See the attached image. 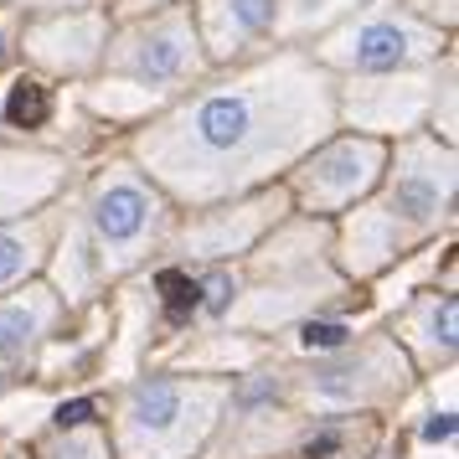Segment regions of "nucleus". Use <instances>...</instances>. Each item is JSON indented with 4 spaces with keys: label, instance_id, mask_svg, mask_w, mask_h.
Wrapping results in <instances>:
<instances>
[{
    "label": "nucleus",
    "instance_id": "1",
    "mask_svg": "<svg viewBox=\"0 0 459 459\" xmlns=\"http://www.w3.org/2000/svg\"><path fill=\"white\" fill-rule=\"evenodd\" d=\"M325 134H335V78L305 47H269L176 93L134 125L125 155L186 212L284 181Z\"/></svg>",
    "mask_w": 459,
    "mask_h": 459
},
{
    "label": "nucleus",
    "instance_id": "2",
    "mask_svg": "<svg viewBox=\"0 0 459 459\" xmlns=\"http://www.w3.org/2000/svg\"><path fill=\"white\" fill-rule=\"evenodd\" d=\"M341 290L346 279L331 264V222L284 217L258 248L243 253V284L228 315L238 325H279L331 305Z\"/></svg>",
    "mask_w": 459,
    "mask_h": 459
},
{
    "label": "nucleus",
    "instance_id": "3",
    "mask_svg": "<svg viewBox=\"0 0 459 459\" xmlns=\"http://www.w3.org/2000/svg\"><path fill=\"white\" fill-rule=\"evenodd\" d=\"M73 202H78L88 248H93V264L104 279H119V273L150 264L155 253H166L170 228L181 217V207L129 155H108L73 191Z\"/></svg>",
    "mask_w": 459,
    "mask_h": 459
},
{
    "label": "nucleus",
    "instance_id": "4",
    "mask_svg": "<svg viewBox=\"0 0 459 459\" xmlns=\"http://www.w3.org/2000/svg\"><path fill=\"white\" fill-rule=\"evenodd\" d=\"M315 67L331 78H367V73H403V67H429L449 52V31L429 26L397 0H367L346 22L305 42Z\"/></svg>",
    "mask_w": 459,
    "mask_h": 459
},
{
    "label": "nucleus",
    "instance_id": "5",
    "mask_svg": "<svg viewBox=\"0 0 459 459\" xmlns=\"http://www.w3.org/2000/svg\"><path fill=\"white\" fill-rule=\"evenodd\" d=\"M99 73L145 83L155 93H166V99L186 93L191 83H202L212 73V63L202 52L196 22H191V0H170V5H155V11L114 22Z\"/></svg>",
    "mask_w": 459,
    "mask_h": 459
},
{
    "label": "nucleus",
    "instance_id": "6",
    "mask_svg": "<svg viewBox=\"0 0 459 459\" xmlns=\"http://www.w3.org/2000/svg\"><path fill=\"white\" fill-rule=\"evenodd\" d=\"M455 191H459V160L455 145H438L434 134H403L387 145V166L377 181V202L387 207L408 243L423 248L438 232L455 228Z\"/></svg>",
    "mask_w": 459,
    "mask_h": 459
},
{
    "label": "nucleus",
    "instance_id": "7",
    "mask_svg": "<svg viewBox=\"0 0 459 459\" xmlns=\"http://www.w3.org/2000/svg\"><path fill=\"white\" fill-rule=\"evenodd\" d=\"M217 408H222L217 382H181V377L134 382L119 408V449L125 459H181L212 429Z\"/></svg>",
    "mask_w": 459,
    "mask_h": 459
},
{
    "label": "nucleus",
    "instance_id": "8",
    "mask_svg": "<svg viewBox=\"0 0 459 459\" xmlns=\"http://www.w3.org/2000/svg\"><path fill=\"white\" fill-rule=\"evenodd\" d=\"M387 166V140H367V134H325L315 150H305L290 170H284V196L299 217H320L335 222L341 212H351L356 202H367L382 181Z\"/></svg>",
    "mask_w": 459,
    "mask_h": 459
},
{
    "label": "nucleus",
    "instance_id": "9",
    "mask_svg": "<svg viewBox=\"0 0 459 459\" xmlns=\"http://www.w3.org/2000/svg\"><path fill=\"white\" fill-rule=\"evenodd\" d=\"M290 212L294 207L279 181L248 191V196L212 202V207H186L170 228L166 253L176 264H228V258H243L258 248Z\"/></svg>",
    "mask_w": 459,
    "mask_h": 459
},
{
    "label": "nucleus",
    "instance_id": "10",
    "mask_svg": "<svg viewBox=\"0 0 459 459\" xmlns=\"http://www.w3.org/2000/svg\"><path fill=\"white\" fill-rule=\"evenodd\" d=\"M438 63L403 67V73H367V78H335V129H351L367 140H403L429 125Z\"/></svg>",
    "mask_w": 459,
    "mask_h": 459
},
{
    "label": "nucleus",
    "instance_id": "11",
    "mask_svg": "<svg viewBox=\"0 0 459 459\" xmlns=\"http://www.w3.org/2000/svg\"><path fill=\"white\" fill-rule=\"evenodd\" d=\"M114 16L104 5L93 11H63V16H26L16 52L37 67V78H93L104 63Z\"/></svg>",
    "mask_w": 459,
    "mask_h": 459
},
{
    "label": "nucleus",
    "instance_id": "12",
    "mask_svg": "<svg viewBox=\"0 0 459 459\" xmlns=\"http://www.w3.org/2000/svg\"><path fill=\"white\" fill-rule=\"evenodd\" d=\"M408 253L418 248L377 196L356 202L351 212H341L331 222V264L341 269V279H377V273L397 269V258H408Z\"/></svg>",
    "mask_w": 459,
    "mask_h": 459
},
{
    "label": "nucleus",
    "instance_id": "13",
    "mask_svg": "<svg viewBox=\"0 0 459 459\" xmlns=\"http://www.w3.org/2000/svg\"><path fill=\"white\" fill-rule=\"evenodd\" d=\"M191 22L212 67L248 63L273 47V0H191Z\"/></svg>",
    "mask_w": 459,
    "mask_h": 459
},
{
    "label": "nucleus",
    "instance_id": "14",
    "mask_svg": "<svg viewBox=\"0 0 459 459\" xmlns=\"http://www.w3.org/2000/svg\"><path fill=\"white\" fill-rule=\"evenodd\" d=\"M403 387V356H397L393 341H367V346H346L335 351L331 361H320L310 372V397L320 403H335V408H351V403H367V397L387 393V387Z\"/></svg>",
    "mask_w": 459,
    "mask_h": 459
},
{
    "label": "nucleus",
    "instance_id": "15",
    "mask_svg": "<svg viewBox=\"0 0 459 459\" xmlns=\"http://www.w3.org/2000/svg\"><path fill=\"white\" fill-rule=\"evenodd\" d=\"M67 186H73V160L63 150L0 140V222L52 207Z\"/></svg>",
    "mask_w": 459,
    "mask_h": 459
},
{
    "label": "nucleus",
    "instance_id": "16",
    "mask_svg": "<svg viewBox=\"0 0 459 459\" xmlns=\"http://www.w3.org/2000/svg\"><path fill=\"white\" fill-rule=\"evenodd\" d=\"M57 315H63V299L52 294V284L26 279L16 290H5L0 294V361L31 356L52 335Z\"/></svg>",
    "mask_w": 459,
    "mask_h": 459
},
{
    "label": "nucleus",
    "instance_id": "17",
    "mask_svg": "<svg viewBox=\"0 0 459 459\" xmlns=\"http://www.w3.org/2000/svg\"><path fill=\"white\" fill-rule=\"evenodd\" d=\"M57 217H63V196L42 212H26V217H11L0 222V294L37 279L47 269V253H52V232H57Z\"/></svg>",
    "mask_w": 459,
    "mask_h": 459
},
{
    "label": "nucleus",
    "instance_id": "18",
    "mask_svg": "<svg viewBox=\"0 0 459 459\" xmlns=\"http://www.w3.org/2000/svg\"><path fill=\"white\" fill-rule=\"evenodd\" d=\"M78 104H83V114H93L99 125H145V119H155L170 99L155 93V88H145V83L114 78V73H93V78H83Z\"/></svg>",
    "mask_w": 459,
    "mask_h": 459
},
{
    "label": "nucleus",
    "instance_id": "19",
    "mask_svg": "<svg viewBox=\"0 0 459 459\" xmlns=\"http://www.w3.org/2000/svg\"><path fill=\"white\" fill-rule=\"evenodd\" d=\"M397 335L413 346L429 367L455 356V290H423L408 299V310L397 320Z\"/></svg>",
    "mask_w": 459,
    "mask_h": 459
},
{
    "label": "nucleus",
    "instance_id": "20",
    "mask_svg": "<svg viewBox=\"0 0 459 459\" xmlns=\"http://www.w3.org/2000/svg\"><path fill=\"white\" fill-rule=\"evenodd\" d=\"M367 0H273V47H305Z\"/></svg>",
    "mask_w": 459,
    "mask_h": 459
},
{
    "label": "nucleus",
    "instance_id": "21",
    "mask_svg": "<svg viewBox=\"0 0 459 459\" xmlns=\"http://www.w3.org/2000/svg\"><path fill=\"white\" fill-rule=\"evenodd\" d=\"M57 119V93L47 78L37 73H16L5 93H0V129H11V134H37Z\"/></svg>",
    "mask_w": 459,
    "mask_h": 459
},
{
    "label": "nucleus",
    "instance_id": "22",
    "mask_svg": "<svg viewBox=\"0 0 459 459\" xmlns=\"http://www.w3.org/2000/svg\"><path fill=\"white\" fill-rule=\"evenodd\" d=\"M423 134H434L438 145H455L459 134V93H455V52L438 57V78H434V104H429V125Z\"/></svg>",
    "mask_w": 459,
    "mask_h": 459
},
{
    "label": "nucleus",
    "instance_id": "23",
    "mask_svg": "<svg viewBox=\"0 0 459 459\" xmlns=\"http://www.w3.org/2000/svg\"><path fill=\"white\" fill-rule=\"evenodd\" d=\"M155 305L170 325H186L191 315H202V279L186 269H166L155 279Z\"/></svg>",
    "mask_w": 459,
    "mask_h": 459
},
{
    "label": "nucleus",
    "instance_id": "24",
    "mask_svg": "<svg viewBox=\"0 0 459 459\" xmlns=\"http://www.w3.org/2000/svg\"><path fill=\"white\" fill-rule=\"evenodd\" d=\"M351 341H356V331L346 320H305V325H299V346H305V351L335 356V351H346Z\"/></svg>",
    "mask_w": 459,
    "mask_h": 459
},
{
    "label": "nucleus",
    "instance_id": "25",
    "mask_svg": "<svg viewBox=\"0 0 459 459\" xmlns=\"http://www.w3.org/2000/svg\"><path fill=\"white\" fill-rule=\"evenodd\" d=\"M104 455H108L104 438L83 423V429H63V444H57L47 459H104Z\"/></svg>",
    "mask_w": 459,
    "mask_h": 459
},
{
    "label": "nucleus",
    "instance_id": "26",
    "mask_svg": "<svg viewBox=\"0 0 459 459\" xmlns=\"http://www.w3.org/2000/svg\"><path fill=\"white\" fill-rule=\"evenodd\" d=\"M397 5H408L413 16H423L429 26H438V31H449V37H455V22H459V0H397Z\"/></svg>",
    "mask_w": 459,
    "mask_h": 459
},
{
    "label": "nucleus",
    "instance_id": "27",
    "mask_svg": "<svg viewBox=\"0 0 459 459\" xmlns=\"http://www.w3.org/2000/svg\"><path fill=\"white\" fill-rule=\"evenodd\" d=\"M93 5H104L108 11V0H11V11L16 16H63V11H93Z\"/></svg>",
    "mask_w": 459,
    "mask_h": 459
},
{
    "label": "nucleus",
    "instance_id": "28",
    "mask_svg": "<svg viewBox=\"0 0 459 459\" xmlns=\"http://www.w3.org/2000/svg\"><path fill=\"white\" fill-rule=\"evenodd\" d=\"M16 37H22V16L5 5V11H0V73L11 67V57H16Z\"/></svg>",
    "mask_w": 459,
    "mask_h": 459
},
{
    "label": "nucleus",
    "instance_id": "29",
    "mask_svg": "<svg viewBox=\"0 0 459 459\" xmlns=\"http://www.w3.org/2000/svg\"><path fill=\"white\" fill-rule=\"evenodd\" d=\"M88 418H93V403L78 397V403H63V408H57V429H83Z\"/></svg>",
    "mask_w": 459,
    "mask_h": 459
},
{
    "label": "nucleus",
    "instance_id": "30",
    "mask_svg": "<svg viewBox=\"0 0 459 459\" xmlns=\"http://www.w3.org/2000/svg\"><path fill=\"white\" fill-rule=\"evenodd\" d=\"M155 5H170V0H108V16L125 22V16H140V11H155Z\"/></svg>",
    "mask_w": 459,
    "mask_h": 459
},
{
    "label": "nucleus",
    "instance_id": "31",
    "mask_svg": "<svg viewBox=\"0 0 459 459\" xmlns=\"http://www.w3.org/2000/svg\"><path fill=\"white\" fill-rule=\"evenodd\" d=\"M5 387H11V372H5V361H0V393H5Z\"/></svg>",
    "mask_w": 459,
    "mask_h": 459
},
{
    "label": "nucleus",
    "instance_id": "32",
    "mask_svg": "<svg viewBox=\"0 0 459 459\" xmlns=\"http://www.w3.org/2000/svg\"><path fill=\"white\" fill-rule=\"evenodd\" d=\"M5 459H22V455H5Z\"/></svg>",
    "mask_w": 459,
    "mask_h": 459
}]
</instances>
